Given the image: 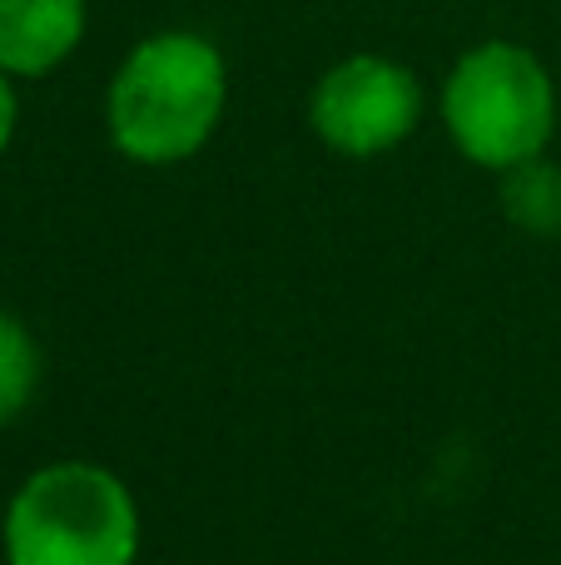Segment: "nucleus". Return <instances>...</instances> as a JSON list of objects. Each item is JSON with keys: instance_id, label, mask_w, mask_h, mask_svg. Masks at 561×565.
<instances>
[{"instance_id": "nucleus-3", "label": "nucleus", "mask_w": 561, "mask_h": 565, "mask_svg": "<svg viewBox=\"0 0 561 565\" xmlns=\"http://www.w3.org/2000/svg\"><path fill=\"white\" fill-rule=\"evenodd\" d=\"M443 125L457 154L493 174L542 159L557 135L552 70L512 40L463 50L443 79Z\"/></svg>"}, {"instance_id": "nucleus-7", "label": "nucleus", "mask_w": 561, "mask_h": 565, "mask_svg": "<svg viewBox=\"0 0 561 565\" xmlns=\"http://www.w3.org/2000/svg\"><path fill=\"white\" fill-rule=\"evenodd\" d=\"M40 387V342L15 312L0 308V427L30 407Z\"/></svg>"}, {"instance_id": "nucleus-6", "label": "nucleus", "mask_w": 561, "mask_h": 565, "mask_svg": "<svg viewBox=\"0 0 561 565\" xmlns=\"http://www.w3.org/2000/svg\"><path fill=\"white\" fill-rule=\"evenodd\" d=\"M497 199H502L507 224L522 228V234H532V238L561 234V164H552L547 154L507 169Z\"/></svg>"}, {"instance_id": "nucleus-1", "label": "nucleus", "mask_w": 561, "mask_h": 565, "mask_svg": "<svg viewBox=\"0 0 561 565\" xmlns=\"http://www.w3.org/2000/svg\"><path fill=\"white\" fill-rule=\"evenodd\" d=\"M229 109L224 50L199 30L145 35L105 89V135L119 159L169 169L214 139Z\"/></svg>"}, {"instance_id": "nucleus-2", "label": "nucleus", "mask_w": 561, "mask_h": 565, "mask_svg": "<svg viewBox=\"0 0 561 565\" xmlns=\"http://www.w3.org/2000/svg\"><path fill=\"white\" fill-rule=\"evenodd\" d=\"M139 541L145 521L129 481L80 457L35 467L0 516L6 565H135Z\"/></svg>"}, {"instance_id": "nucleus-8", "label": "nucleus", "mask_w": 561, "mask_h": 565, "mask_svg": "<svg viewBox=\"0 0 561 565\" xmlns=\"http://www.w3.org/2000/svg\"><path fill=\"white\" fill-rule=\"evenodd\" d=\"M15 125H20V99H15V79L0 70V154L10 149L15 139Z\"/></svg>"}, {"instance_id": "nucleus-5", "label": "nucleus", "mask_w": 561, "mask_h": 565, "mask_svg": "<svg viewBox=\"0 0 561 565\" xmlns=\"http://www.w3.org/2000/svg\"><path fill=\"white\" fill-rule=\"evenodd\" d=\"M85 40V0H0V70L40 79Z\"/></svg>"}, {"instance_id": "nucleus-4", "label": "nucleus", "mask_w": 561, "mask_h": 565, "mask_svg": "<svg viewBox=\"0 0 561 565\" xmlns=\"http://www.w3.org/2000/svg\"><path fill=\"white\" fill-rule=\"evenodd\" d=\"M308 125L334 154L378 159L413 139V129L423 125V85L403 60L348 55L328 65V75H318Z\"/></svg>"}]
</instances>
